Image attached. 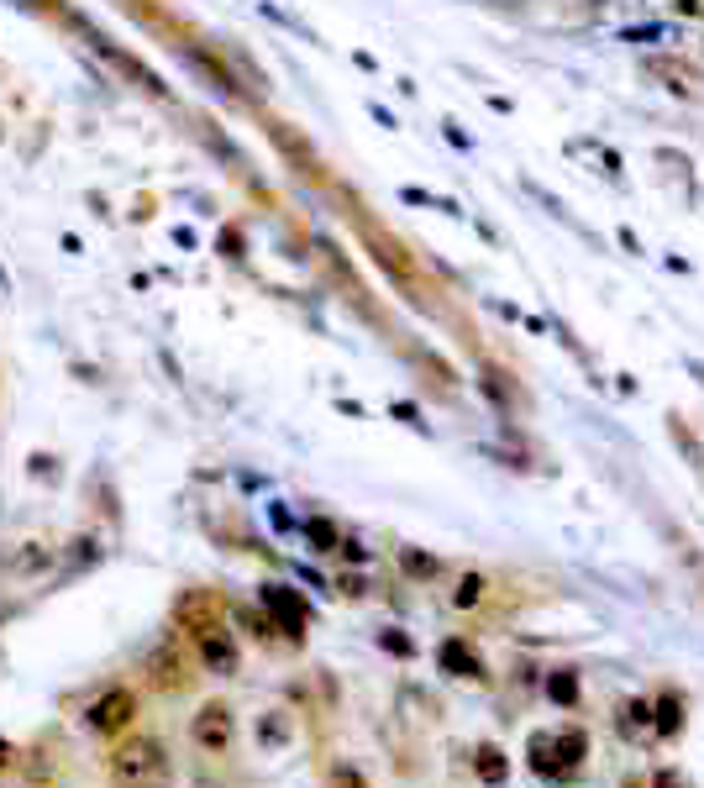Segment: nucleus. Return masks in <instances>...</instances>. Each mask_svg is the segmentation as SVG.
Masks as SVG:
<instances>
[{
	"instance_id": "nucleus-1",
	"label": "nucleus",
	"mask_w": 704,
	"mask_h": 788,
	"mask_svg": "<svg viewBox=\"0 0 704 788\" xmlns=\"http://www.w3.org/2000/svg\"><path fill=\"white\" fill-rule=\"evenodd\" d=\"M174 767H169V752L153 741V736H127L111 752V783L116 788H169Z\"/></svg>"
},
{
	"instance_id": "nucleus-2",
	"label": "nucleus",
	"mask_w": 704,
	"mask_h": 788,
	"mask_svg": "<svg viewBox=\"0 0 704 788\" xmlns=\"http://www.w3.org/2000/svg\"><path fill=\"white\" fill-rule=\"evenodd\" d=\"M132 715H137V699L127 694V689H106L90 710H85V725L95 736H121L132 725Z\"/></svg>"
},
{
	"instance_id": "nucleus-3",
	"label": "nucleus",
	"mask_w": 704,
	"mask_h": 788,
	"mask_svg": "<svg viewBox=\"0 0 704 788\" xmlns=\"http://www.w3.org/2000/svg\"><path fill=\"white\" fill-rule=\"evenodd\" d=\"M190 736H195L200 752H226V746H232V736H237V720H232V710H226V704H205V710L190 720Z\"/></svg>"
},
{
	"instance_id": "nucleus-4",
	"label": "nucleus",
	"mask_w": 704,
	"mask_h": 788,
	"mask_svg": "<svg viewBox=\"0 0 704 788\" xmlns=\"http://www.w3.org/2000/svg\"><path fill=\"white\" fill-rule=\"evenodd\" d=\"M263 610L274 615L289 636H300V631H305V599H300L295 589H284V584H263Z\"/></svg>"
},
{
	"instance_id": "nucleus-5",
	"label": "nucleus",
	"mask_w": 704,
	"mask_h": 788,
	"mask_svg": "<svg viewBox=\"0 0 704 788\" xmlns=\"http://www.w3.org/2000/svg\"><path fill=\"white\" fill-rule=\"evenodd\" d=\"M195 641H200V662H205L216 678H232V673H237V647H232V636H226L221 626L200 631Z\"/></svg>"
},
{
	"instance_id": "nucleus-6",
	"label": "nucleus",
	"mask_w": 704,
	"mask_h": 788,
	"mask_svg": "<svg viewBox=\"0 0 704 788\" xmlns=\"http://www.w3.org/2000/svg\"><path fill=\"white\" fill-rule=\"evenodd\" d=\"M174 620H179V626L190 631V636L211 631V626H216V599H211V594H179Z\"/></svg>"
},
{
	"instance_id": "nucleus-7",
	"label": "nucleus",
	"mask_w": 704,
	"mask_h": 788,
	"mask_svg": "<svg viewBox=\"0 0 704 788\" xmlns=\"http://www.w3.org/2000/svg\"><path fill=\"white\" fill-rule=\"evenodd\" d=\"M442 668L458 673V678H484V662L473 657L463 641H442Z\"/></svg>"
},
{
	"instance_id": "nucleus-8",
	"label": "nucleus",
	"mask_w": 704,
	"mask_h": 788,
	"mask_svg": "<svg viewBox=\"0 0 704 788\" xmlns=\"http://www.w3.org/2000/svg\"><path fill=\"white\" fill-rule=\"evenodd\" d=\"M473 773H479L489 788H500V783L510 778V762H505L500 746H479V757H473Z\"/></svg>"
},
{
	"instance_id": "nucleus-9",
	"label": "nucleus",
	"mask_w": 704,
	"mask_h": 788,
	"mask_svg": "<svg viewBox=\"0 0 704 788\" xmlns=\"http://www.w3.org/2000/svg\"><path fill=\"white\" fill-rule=\"evenodd\" d=\"M547 746L563 757V773H573V767L584 762V752H589V736L584 731H568V736H547Z\"/></svg>"
},
{
	"instance_id": "nucleus-10",
	"label": "nucleus",
	"mask_w": 704,
	"mask_h": 788,
	"mask_svg": "<svg viewBox=\"0 0 704 788\" xmlns=\"http://www.w3.org/2000/svg\"><path fill=\"white\" fill-rule=\"evenodd\" d=\"M48 563H53V552H48L43 542H22V552L11 557V568H16V573H43Z\"/></svg>"
},
{
	"instance_id": "nucleus-11",
	"label": "nucleus",
	"mask_w": 704,
	"mask_h": 788,
	"mask_svg": "<svg viewBox=\"0 0 704 788\" xmlns=\"http://www.w3.org/2000/svg\"><path fill=\"white\" fill-rule=\"evenodd\" d=\"M620 731H626L631 741H641V736L652 731V710H647L641 699H636V704H626V715H620Z\"/></svg>"
},
{
	"instance_id": "nucleus-12",
	"label": "nucleus",
	"mask_w": 704,
	"mask_h": 788,
	"mask_svg": "<svg viewBox=\"0 0 704 788\" xmlns=\"http://www.w3.org/2000/svg\"><path fill=\"white\" fill-rule=\"evenodd\" d=\"M652 725H657L662 736L678 731V694H662V699H657V720H652Z\"/></svg>"
},
{
	"instance_id": "nucleus-13",
	"label": "nucleus",
	"mask_w": 704,
	"mask_h": 788,
	"mask_svg": "<svg viewBox=\"0 0 704 788\" xmlns=\"http://www.w3.org/2000/svg\"><path fill=\"white\" fill-rule=\"evenodd\" d=\"M305 536L316 542V552H337V526L331 521H305Z\"/></svg>"
},
{
	"instance_id": "nucleus-14",
	"label": "nucleus",
	"mask_w": 704,
	"mask_h": 788,
	"mask_svg": "<svg viewBox=\"0 0 704 788\" xmlns=\"http://www.w3.org/2000/svg\"><path fill=\"white\" fill-rule=\"evenodd\" d=\"M547 694H552L557 704H573V699H578V678H573V673H552V678H547Z\"/></svg>"
},
{
	"instance_id": "nucleus-15",
	"label": "nucleus",
	"mask_w": 704,
	"mask_h": 788,
	"mask_svg": "<svg viewBox=\"0 0 704 788\" xmlns=\"http://www.w3.org/2000/svg\"><path fill=\"white\" fill-rule=\"evenodd\" d=\"M479 594H484V578H479V573H468L463 584H458V594H452V599H458V605L468 610V605H479Z\"/></svg>"
},
{
	"instance_id": "nucleus-16",
	"label": "nucleus",
	"mask_w": 704,
	"mask_h": 788,
	"mask_svg": "<svg viewBox=\"0 0 704 788\" xmlns=\"http://www.w3.org/2000/svg\"><path fill=\"white\" fill-rule=\"evenodd\" d=\"M258 736H263V741H268V746H279V741H284V736H289V725H284V720H279V715H263V725H258Z\"/></svg>"
},
{
	"instance_id": "nucleus-17",
	"label": "nucleus",
	"mask_w": 704,
	"mask_h": 788,
	"mask_svg": "<svg viewBox=\"0 0 704 788\" xmlns=\"http://www.w3.org/2000/svg\"><path fill=\"white\" fill-rule=\"evenodd\" d=\"M405 568H410V573H437V563H431V557H421V552H405Z\"/></svg>"
},
{
	"instance_id": "nucleus-18",
	"label": "nucleus",
	"mask_w": 704,
	"mask_h": 788,
	"mask_svg": "<svg viewBox=\"0 0 704 788\" xmlns=\"http://www.w3.org/2000/svg\"><path fill=\"white\" fill-rule=\"evenodd\" d=\"M384 647H389V652H400V657H405V652H410V641H405V636H395V631H389V636H384Z\"/></svg>"
},
{
	"instance_id": "nucleus-19",
	"label": "nucleus",
	"mask_w": 704,
	"mask_h": 788,
	"mask_svg": "<svg viewBox=\"0 0 704 788\" xmlns=\"http://www.w3.org/2000/svg\"><path fill=\"white\" fill-rule=\"evenodd\" d=\"M652 788H683V778H678V773H657Z\"/></svg>"
},
{
	"instance_id": "nucleus-20",
	"label": "nucleus",
	"mask_w": 704,
	"mask_h": 788,
	"mask_svg": "<svg viewBox=\"0 0 704 788\" xmlns=\"http://www.w3.org/2000/svg\"><path fill=\"white\" fill-rule=\"evenodd\" d=\"M678 11L683 16H704V0H678Z\"/></svg>"
},
{
	"instance_id": "nucleus-21",
	"label": "nucleus",
	"mask_w": 704,
	"mask_h": 788,
	"mask_svg": "<svg viewBox=\"0 0 704 788\" xmlns=\"http://www.w3.org/2000/svg\"><path fill=\"white\" fill-rule=\"evenodd\" d=\"M11 757H16V752H11V741L0 736V773H6V767H11Z\"/></svg>"
}]
</instances>
